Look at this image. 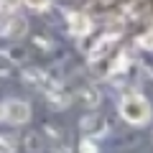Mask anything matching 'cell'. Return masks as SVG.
I'll use <instances>...</instances> for the list:
<instances>
[{
	"mask_svg": "<svg viewBox=\"0 0 153 153\" xmlns=\"http://www.w3.org/2000/svg\"><path fill=\"white\" fill-rule=\"evenodd\" d=\"M94 23L89 16H84V13H71L69 16V33L76 38H87L89 33H92Z\"/></svg>",
	"mask_w": 153,
	"mask_h": 153,
	"instance_id": "8992f818",
	"label": "cell"
},
{
	"mask_svg": "<svg viewBox=\"0 0 153 153\" xmlns=\"http://www.w3.org/2000/svg\"><path fill=\"white\" fill-rule=\"evenodd\" d=\"M74 97L79 100L84 107H100V102H102V92H100L97 84H92V82H84L82 87L74 92Z\"/></svg>",
	"mask_w": 153,
	"mask_h": 153,
	"instance_id": "52a82bcc",
	"label": "cell"
},
{
	"mask_svg": "<svg viewBox=\"0 0 153 153\" xmlns=\"http://www.w3.org/2000/svg\"><path fill=\"white\" fill-rule=\"evenodd\" d=\"M23 82L28 84V87H33V89H41L44 92L46 87H49L54 79H49V74H46L44 69H38V66H28V69H23Z\"/></svg>",
	"mask_w": 153,
	"mask_h": 153,
	"instance_id": "ba28073f",
	"label": "cell"
},
{
	"mask_svg": "<svg viewBox=\"0 0 153 153\" xmlns=\"http://www.w3.org/2000/svg\"><path fill=\"white\" fill-rule=\"evenodd\" d=\"M13 69H16V61L10 59V54L8 51H0V76H8Z\"/></svg>",
	"mask_w": 153,
	"mask_h": 153,
	"instance_id": "30bf717a",
	"label": "cell"
},
{
	"mask_svg": "<svg viewBox=\"0 0 153 153\" xmlns=\"http://www.w3.org/2000/svg\"><path fill=\"white\" fill-rule=\"evenodd\" d=\"M107 120H105V115L100 112H89L84 115L82 120H79V135L82 138H89V140H100V138L107 135Z\"/></svg>",
	"mask_w": 153,
	"mask_h": 153,
	"instance_id": "3957f363",
	"label": "cell"
},
{
	"mask_svg": "<svg viewBox=\"0 0 153 153\" xmlns=\"http://www.w3.org/2000/svg\"><path fill=\"white\" fill-rule=\"evenodd\" d=\"M21 3H23L26 8H31V10H38V13L46 10V8L51 5V0H21Z\"/></svg>",
	"mask_w": 153,
	"mask_h": 153,
	"instance_id": "7c38bea8",
	"label": "cell"
},
{
	"mask_svg": "<svg viewBox=\"0 0 153 153\" xmlns=\"http://www.w3.org/2000/svg\"><path fill=\"white\" fill-rule=\"evenodd\" d=\"M117 112H120V117L128 123V125H135V128L148 125V123H151V117H153L151 102H148L140 92L125 94V97L120 100V105H117Z\"/></svg>",
	"mask_w": 153,
	"mask_h": 153,
	"instance_id": "6da1fadb",
	"label": "cell"
},
{
	"mask_svg": "<svg viewBox=\"0 0 153 153\" xmlns=\"http://www.w3.org/2000/svg\"><path fill=\"white\" fill-rule=\"evenodd\" d=\"M44 94H46V102H49L51 110H66L71 105V100H74V94H71L61 82H56V79L44 89Z\"/></svg>",
	"mask_w": 153,
	"mask_h": 153,
	"instance_id": "277c9868",
	"label": "cell"
},
{
	"mask_svg": "<svg viewBox=\"0 0 153 153\" xmlns=\"http://www.w3.org/2000/svg\"><path fill=\"white\" fill-rule=\"evenodd\" d=\"M3 13H5V5H3V0H0V18H3Z\"/></svg>",
	"mask_w": 153,
	"mask_h": 153,
	"instance_id": "2e32d148",
	"label": "cell"
},
{
	"mask_svg": "<svg viewBox=\"0 0 153 153\" xmlns=\"http://www.w3.org/2000/svg\"><path fill=\"white\" fill-rule=\"evenodd\" d=\"M138 49L153 51V31H146L143 36H138Z\"/></svg>",
	"mask_w": 153,
	"mask_h": 153,
	"instance_id": "8fae6325",
	"label": "cell"
},
{
	"mask_svg": "<svg viewBox=\"0 0 153 153\" xmlns=\"http://www.w3.org/2000/svg\"><path fill=\"white\" fill-rule=\"evenodd\" d=\"M0 153H16V140L10 135H0Z\"/></svg>",
	"mask_w": 153,
	"mask_h": 153,
	"instance_id": "5bb4252c",
	"label": "cell"
},
{
	"mask_svg": "<svg viewBox=\"0 0 153 153\" xmlns=\"http://www.w3.org/2000/svg\"><path fill=\"white\" fill-rule=\"evenodd\" d=\"M76 153H100V151H97V143H94V140L82 138V143L76 146Z\"/></svg>",
	"mask_w": 153,
	"mask_h": 153,
	"instance_id": "4fadbf2b",
	"label": "cell"
},
{
	"mask_svg": "<svg viewBox=\"0 0 153 153\" xmlns=\"http://www.w3.org/2000/svg\"><path fill=\"white\" fill-rule=\"evenodd\" d=\"M44 140H46V138L41 135V133H28V135H26V148L31 153H44V148H46Z\"/></svg>",
	"mask_w": 153,
	"mask_h": 153,
	"instance_id": "9c48e42d",
	"label": "cell"
},
{
	"mask_svg": "<svg viewBox=\"0 0 153 153\" xmlns=\"http://www.w3.org/2000/svg\"><path fill=\"white\" fill-rule=\"evenodd\" d=\"M0 120L10 123V125H26L31 120V105L26 100H5L0 105Z\"/></svg>",
	"mask_w": 153,
	"mask_h": 153,
	"instance_id": "7a4b0ae2",
	"label": "cell"
},
{
	"mask_svg": "<svg viewBox=\"0 0 153 153\" xmlns=\"http://www.w3.org/2000/svg\"><path fill=\"white\" fill-rule=\"evenodd\" d=\"M3 36L5 38H13V41H18V38H23L28 33V21L21 16V13H3Z\"/></svg>",
	"mask_w": 153,
	"mask_h": 153,
	"instance_id": "5b68a950",
	"label": "cell"
},
{
	"mask_svg": "<svg viewBox=\"0 0 153 153\" xmlns=\"http://www.w3.org/2000/svg\"><path fill=\"white\" fill-rule=\"evenodd\" d=\"M8 54H10V59L16 61V64H18V61H23V59H26V51H23V49H10Z\"/></svg>",
	"mask_w": 153,
	"mask_h": 153,
	"instance_id": "9a60e30c",
	"label": "cell"
}]
</instances>
